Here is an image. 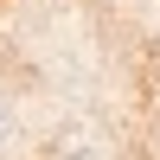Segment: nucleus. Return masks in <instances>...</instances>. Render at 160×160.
<instances>
[]
</instances>
